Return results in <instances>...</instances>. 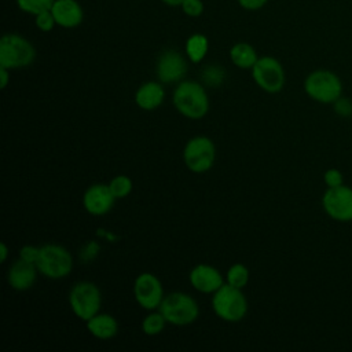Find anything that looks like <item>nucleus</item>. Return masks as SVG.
Segmentation results:
<instances>
[{"instance_id": "9d476101", "label": "nucleus", "mask_w": 352, "mask_h": 352, "mask_svg": "<svg viewBox=\"0 0 352 352\" xmlns=\"http://www.w3.org/2000/svg\"><path fill=\"white\" fill-rule=\"evenodd\" d=\"M323 210L336 221H352V188L341 184L327 187L322 197Z\"/></svg>"}, {"instance_id": "9b49d317", "label": "nucleus", "mask_w": 352, "mask_h": 352, "mask_svg": "<svg viewBox=\"0 0 352 352\" xmlns=\"http://www.w3.org/2000/svg\"><path fill=\"white\" fill-rule=\"evenodd\" d=\"M133 297L143 309H158L165 297L161 280L151 272L139 274L133 282Z\"/></svg>"}, {"instance_id": "f8f14e48", "label": "nucleus", "mask_w": 352, "mask_h": 352, "mask_svg": "<svg viewBox=\"0 0 352 352\" xmlns=\"http://www.w3.org/2000/svg\"><path fill=\"white\" fill-rule=\"evenodd\" d=\"M157 77L164 84H173L183 81L188 70L187 59L184 55L175 50H168L161 54L157 60Z\"/></svg>"}, {"instance_id": "ddd939ff", "label": "nucleus", "mask_w": 352, "mask_h": 352, "mask_svg": "<svg viewBox=\"0 0 352 352\" xmlns=\"http://www.w3.org/2000/svg\"><path fill=\"white\" fill-rule=\"evenodd\" d=\"M116 199L109 184L96 183L84 191L82 206L92 216H103L113 209Z\"/></svg>"}, {"instance_id": "c756f323", "label": "nucleus", "mask_w": 352, "mask_h": 352, "mask_svg": "<svg viewBox=\"0 0 352 352\" xmlns=\"http://www.w3.org/2000/svg\"><path fill=\"white\" fill-rule=\"evenodd\" d=\"M323 180L326 183L327 187H337V186H341L344 184V177H342V173L336 169V168H330L324 172L323 175Z\"/></svg>"}, {"instance_id": "aec40b11", "label": "nucleus", "mask_w": 352, "mask_h": 352, "mask_svg": "<svg viewBox=\"0 0 352 352\" xmlns=\"http://www.w3.org/2000/svg\"><path fill=\"white\" fill-rule=\"evenodd\" d=\"M209 50V40L202 33L191 34L186 41V55L190 62L199 63L204 60Z\"/></svg>"}, {"instance_id": "c85d7f7f", "label": "nucleus", "mask_w": 352, "mask_h": 352, "mask_svg": "<svg viewBox=\"0 0 352 352\" xmlns=\"http://www.w3.org/2000/svg\"><path fill=\"white\" fill-rule=\"evenodd\" d=\"M38 254H40V246H33V245H23L18 253L19 258L33 264H36Z\"/></svg>"}, {"instance_id": "1a4fd4ad", "label": "nucleus", "mask_w": 352, "mask_h": 352, "mask_svg": "<svg viewBox=\"0 0 352 352\" xmlns=\"http://www.w3.org/2000/svg\"><path fill=\"white\" fill-rule=\"evenodd\" d=\"M252 77L258 88L268 94H278L285 87V70L282 63L270 55L260 56L250 69Z\"/></svg>"}, {"instance_id": "4468645a", "label": "nucleus", "mask_w": 352, "mask_h": 352, "mask_svg": "<svg viewBox=\"0 0 352 352\" xmlns=\"http://www.w3.org/2000/svg\"><path fill=\"white\" fill-rule=\"evenodd\" d=\"M188 280L197 292L204 294H213L226 283V278L216 267L204 263L192 267Z\"/></svg>"}, {"instance_id": "a878e982", "label": "nucleus", "mask_w": 352, "mask_h": 352, "mask_svg": "<svg viewBox=\"0 0 352 352\" xmlns=\"http://www.w3.org/2000/svg\"><path fill=\"white\" fill-rule=\"evenodd\" d=\"M34 22H36V26L38 28V30H41V32H51L54 29V26L56 25L51 10L43 11V12L34 15Z\"/></svg>"}, {"instance_id": "bb28decb", "label": "nucleus", "mask_w": 352, "mask_h": 352, "mask_svg": "<svg viewBox=\"0 0 352 352\" xmlns=\"http://www.w3.org/2000/svg\"><path fill=\"white\" fill-rule=\"evenodd\" d=\"M99 252H100V245L96 241H89L81 248L80 260L82 263H89L98 257Z\"/></svg>"}, {"instance_id": "f257e3e1", "label": "nucleus", "mask_w": 352, "mask_h": 352, "mask_svg": "<svg viewBox=\"0 0 352 352\" xmlns=\"http://www.w3.org/2000/svg\"><path fill=\"white\" fill-rule=\"evenodd\" d=\"M175 109L190 120L204 118L209 111V96L205 87L192 80H183L173 91Z\"/></svg>"}, {"instance_id": "f03ea898", "label": "nucleus", "mask_w": 352, "mask_h": 352, "mask_svg": "<svg viewBox=\"0 0 352 352\" xmlns=\"http://www.w3.org/2000/svg\"><path fill=\"white\" fill-rule=\"evenodd\" d=\"M212 308L217 318L224 322H241L248 314V300L242 289L224 283L212 297Z\"/></svg>"}, {"instance_id": "4be33fe9", "label": "nucleus", "mask_w": 352, "mask_h": 352, "mask_svg": "<svg viewBox=\"0 0 352 352\" xmlns=\"http://www.w3.org/2000/svg\"><path fill=\"white\" fill-rule=\"evenodd\" d=\"M249 276L250 274L248 267L241 263H235L227 270L224 278H226V283L238 289H243L249 282Z\"/></svg>"}, {"instance_id": "473e14b6", "label": "nucleus", "mask_w": 352, "mask_h": 352, "mask_svg": "<svg viewBox=\"0 0 352 352\" xmlns=\"http://www.w3.org/2000/svg\"><path fill=\"white\" fill-rule=\"evenodd\" d=\"M96 234H98L100 238H106V239H109V241H111V242H114V241L118 239L117 235H113L111 232H109V231H106V230H103V228H99Z\"/></svg>"}, {"instance_id": "cd10ccee", "label": "nucleus", "mask_w": 352, "mask_h": 352, "mask_svg": "<svg viewBox=\"0 0 352 352\" xmlns=\"http://www.w3.org/2000/svg\"><path fill=\"white\" fill-rule=\"evenodd\" d=\"M180 7H182L183 12L187 16H191V18L201 16V14L204 12V3H202V0H183Z\"/></svg>"}, {"instance_id": "6ab92c4d", "label": "nucleus", "mask_w": 352, "mask_h": 352, "mask_svg": "<svg viewBox=\"0 0 352 352\" xmlns=\"http://www.w3.org/2000/svg\"><path fill=\"white\" fill-rule=\"evenodd\" d=\"M230 59L239 69H252L258 56L249 43H236L230 50Z\"/></svg>"}, {"instance_id": "393cba45", "label": "nucleus", "mask_w": 352, "mask_h": 352, "mask_svg": "<svg viewBox=\"0 0 352 352\" xmlns=\"http://www.w3.org/2000/svg\"><path fill=\"white\" fill-rule=\"evenodd\" d=\"M224 77H226L224 69L217 66V65L206 66L202 72V81L205 82V85L212 87V88H216V87L221 85L223 81H224Z\"/></svg>"}, {"instance_id": "7c9ffc66", "label": "nucleus", "mask_w": 352, "mask_h": 352, "mask_svg": "<svg viewBox=\"0 0 352 352\" xmlns=\"http://www.w3.org/2000/svg\"><path fill=\"white\" fill-rule=\"evenodd\" d=\"M268 0H238V4L249 11H256L263 8Z\"/></svg>"}, {"instance_id": "423d86ee", "label": "nucleus", "mask_w": 352, "mask_h": 352, "mask_svg": "<svg viewBox=\"0 0 352 352\" xmlns=\"http://www.w3.org/2000/svg\"><path fill=\"white\" fill-rule=\"evenodd\" d=\"M41 275L50 279H63L73 270V256L62 245L45 243L40 246V254L36 261Z\"/></svg>"}, {"instance_id": "7ed1b4c3", "label": "nucleus", "mask_w": 352, "mask_h": 352, "mask_svg": "<svg viewBox=\"0 0 352 352\" xmlns=\"http://www.w3.org/2000/svg\"><path fill=\"white\" fill-rule=\"evenodd\" d=\"M36 59L33 44L21 34L6 33L0 38V66L10 70L28 67Z\"/></svg>"}, {"instance_id": "6e6552de", "label": "nucleus", "mask_w": 352, "mask_h": 352, "mask_svg": "<svg viewBox=\"0 0 352 352\" xmlns=\"http://www.w3.org/2000/svg\"><path fill=\"white\" fill-rule=\"evenodd\" d=\"M216 160V147L208 136L191 138L183 148V161L188 170L194 173L208 172Z\"/></svg>"}, {"instance_id": "dca6fc26", "label": "nucleus", "mask_w": 352, "mask_h": 352, "mask_svg": "<svg viewBox=\"0 0 352 352\" xmlns=\"http://www.w3.org/2000/svg\"><path fill=\"white\" fill-rule=\"evenodd\" d=\"M51 12L56 25L66 29L77 28L84 18V11L77 0H55Z\"/></svg>"}, {"instance_id": "f704fd0d", "label": "nucleus", "mask_w": 352, "mask_h": 352, "mask_svg": "<svg viewBox=\"0 0 352 352\" xmlns=\"http://www.w3.org/2000/svg\"><path fill=\"white\" fill-rule=\"evenodd\" d=\"M162 3H165L166 6H170V7H176V6H180L183 3V0H161Z\"/></svg>"}, {"instance_id": "2eb2a0df", "label": "nucleus", "mask_w": 352, "mask_h": 352, "mask_svg": "<svg viewBox=\"0 0 352 352\" xmlns=\"http://www.w3.org/2000/svg\"><path fill=\"white\" fill-rule=\"evenodd\" d=\"M37 274L38 270L36 264L25 261L18 257V260H15L8 270L7 280L11 289L16 292H26L34 285Z\"/></svg>"}, {"instance_id": "72a5a7b5", "label": "nucleus", "mask_w": 352, "mask_h": 352, "mask_svg": "<svg viewBox=\"0 0 352 352\" xmlns=\"http://www.w3.org/2000/svg\"><path fill=\"white\" fill-rule=\"evenodd\" d=\"M7 257H8V248L4 242H1L0 243V261L4 263L7 260Z\"/></svg>"}, {"instance_id": "a211bd4d", "label": "nucleus", "mask_w": 352, "mask_h": 352, "mask_svg": "<svg viewBox=\"0 0 352 352\" xmlns=\"http://www.w3.org/2000/svg\"><path fill=\"white\" fill-rule=\"evenodd\" d=\"M87 330L98 340H111L118 333V322L113 315L98 312L87 322Z\"/></svg>"}, {"instance_id": "f3484780", "label": "nucleus", "mask_w": 352, "mask_h": 352, "mask_svg": "<svg viewBox=\"0 0 352 352\" xmlns=\"http://www.w3.org/2000/svg\"><path fill=\"white\" fill-rule=\"evenodd\" d=\"M165 99V89L161 82L147 81L142 84L135 92V103L139 109L151 111L158 109Z\"/></svg>"}, {"instance_id": "412c9836", "label": "nucleus", "mask_w": 352, "mask_h": 352, "mask_svg": "<svg viewBox=\"0 0 352 352\" xmlns=\"http://www.w3.org/2000/svg\"><path fill=\"white\" fill-rule=\"evenodd\" d=\"M166 323L168 322L160 312V309L148 311V314L142 320V331L146 336H157L164 331Z\"/></svg>"}, {"instance_id": "5701e85b", "label": "nucleus", "mask_w": 352, "mask_h": 352, "mask_svg": "<svg viewBox=\"0 0 352 352\" xmlns=\"http://www.w3.org/2000/svg\"><path fill=\"white\" fill-rule=\"evenodd\" d=\"M109 187H110L113 195L117 199H121L131 194V191L133 188V183H132L131 177H128L125 175H117L110 180Z\"/></svg>"}, {"instance_id": "2f4dec72", "label": "nucleus", "mask_w": 352, "mask_h": 352, "mask_svg": "<svg viewBox=\"0 0 352 352\" xmlns=\"http://www.w3.org/2000/svg\"><path fill=\"white\" fill-rule=\"evenodd\" d=\"M10 82V69L0 66V87L4 89Z\"/></svg>"}, {"instance_id": "b1692460", "label": "nucleus", "mask_w": 352, "mask_h": 352, "mask_svg": "<svg viewBox=\"0 0 352 352\" xmlns=\"http://www.w3.org/2000/svg\"><path fill=\"white\" fill-rule=\"evenodd\" d=\"M55 0H16V6L21 11L32 15H37L43 11L51 10Z\"/></svg>"}, {"instance_id": "39448f33", "label": "nucleus", "mask_w": 352, "mask_h": 352, "mask_svg": "<svg viewBox=\"0 0 352 352\" xmlns=\"http://www.w3.org/2000/svg\"><path fill=\"white\" fill-rule=\"evenodd\" d=\"M304 91L315 102L336 103L342 94V82L331 70L318 69L305 77Z\"/></svg>"}, {"instance_id": "0eeeda50", "label": "nucleus", "mask_w": 352, "mask_h": 352, "mask_svg": "<svg viewBox=\"0 0 352 352\" xmlns=\"http://www.w3.org/2000/svg\"><path fill=\"white\" fill-rule=\"evenodd\" d=\"M69 305L78 319L87 322L100 311V289L94 282L88 280L74 283L69 292Z\"/></svg>"}, {"instance_id": "20e7f679", "label": "nucleus", "mask_w": 352, "mask_h": 352, "mask_svg": "<svg viewBox=\"0 0 352 352\" xmlns=\"http://www.w3.org/2000/svg\"><path fill=\"white\" fill-rule=\"evenodd\" d=\"M158 309L166 322L175 326L191 324L199 316V305L197 300L183 292L166 294Z\"/></svg>"}]
</instances>
